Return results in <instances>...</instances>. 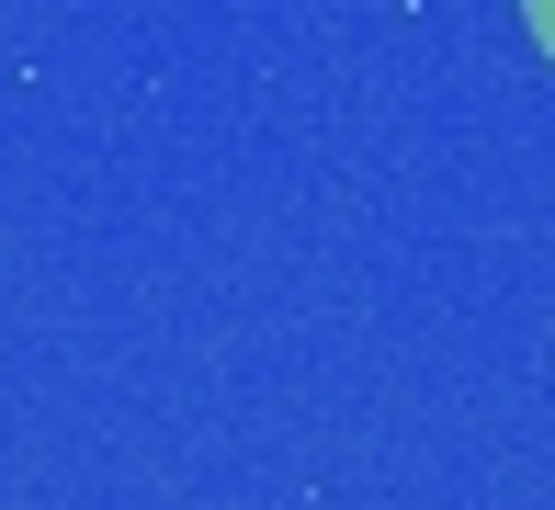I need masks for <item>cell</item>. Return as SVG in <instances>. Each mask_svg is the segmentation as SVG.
Returning a JSON list of instances; mask_svg holds the SVG:
<instances>
[{"label":"cell","mask_w":555,"mask_h":510,"mask_svg":"<svg viewBox=\"0 0 555 510\" xmlns=\"http://www.w3.org/2000/svg\"><path fill=\"white\" fill-rule=\"evenodd\" d=\"M521 23H533V46L555 58V0H521Z\"/></svg>","instance_id":"obj_1"}]
</instances>
